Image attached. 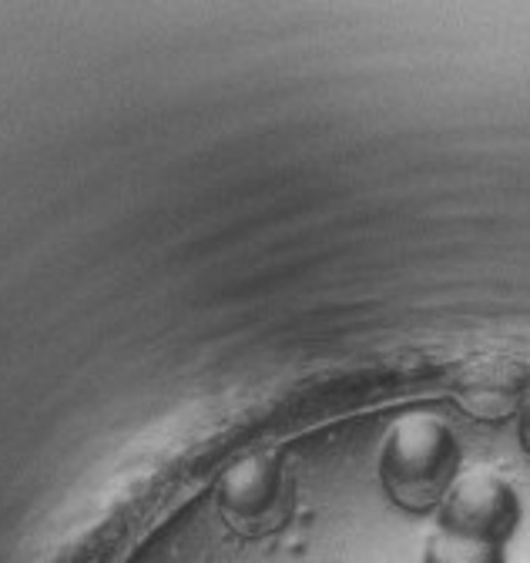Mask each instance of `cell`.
Segmentation results:
<instances>
[{"label": "cell", "mask_w": 530, "mask_h": 563, "mask_svg": "<svg viewBox=\"0 0 530 563\" xmlns=\"http://www.w3.org/2000/svg\"><path fill=\"white\" fill-rule=\"evenodd\" d=\"M460 443L440 416L410 412L393 422L379 446V483L386 497L407 514L440 510L460 479Z\"/></svg>", "instance_id": "obj_1"}, {"label": "cell", "mask_w": 530, "mask_h": 563, "mask_svg": "<svg viewBox=\"0 0 530 563\" xmlns=\"http://www.w3.org/2000/svg\"><path fill=\"white\" fill-rule=\"evenodd\" d=\"M520 517L523 510L517 489L490 470H474L460 473V479L450 486L437 514V527L471 540L507 547L520 527Z\"/></svg>", "instance_id": "obj_2"}, {"label": "cell", "mask_w": 530, "mask_h": 563, "mask_svg": "<svg viewBox=\"0 0 530 563\" xmlns=\"http://www.w3.org/2000/svg\"><path fill=\"white\" fill-rule=\"evenodd\" d=\"M289 504L286 466L276 453H252L232 463L219 483V510L245 537L283 527Z\"/></svg>", "instance_id": "obj_3"}, {"label": "cell", "mask_w": 530, "mask_h": 563, "mask_svg": "<svg viewBox=\"0 0 530 563\" xmlns=\"http://www.w3.org/2000/svg\"><path fill=\"white\" fill-rule=\"evenodd\" d=\"M423 563H507V547L471 540L450 530H433L423 547Z\"/></svg>", "instance_id": "obj_4"}, {"label": "cell", "mask_w": 530, "mask_h": 563, "mask_svg": "<svg viewBox=\"0 0 530 563\" xmlns=\"http://www.w3.org/2000/svg\"><path fill=\"white\" fill-rule=\"evenodd\" d=\"M520 443L530 453V399H523V406H520Z\"/></svg>", "instance_id": "obj_5"}]
</instances>
